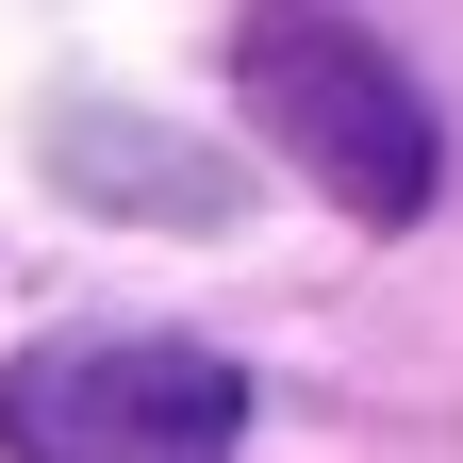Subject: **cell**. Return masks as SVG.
Returning <instances> with one entry per match:
<instances>
[{
    "instance_id": "cell-1",
    "label": "cell",
    "mask_w": 463,
    "mask_h": 463,
    "mask_svg": "<svg viewBox=\"0 0 463 463\" xmlns=\"http://www.w3.org/2000/svg\"><path fill=\"white\" fill-rule=\"evenodd\" d=\"M249 116L281 133V165H298L315 199H347L364 232H414L430 183H447L414 67H397L364 17H331V0H265L249 17Z\"/></svg>"
},
{
    "instance_id": "cell-2",
    "label": "cell",
    "mask_w": 463,
    "mask_h": 463,
    "mask_svg": "<svg viewBox=\"0 0 463 463\" xmlns=\"http://www.w3.org/2000/svg\"><path fill=\"white\" fill-rule=\"evenodd\" d=\"M0 447L17 463H232L249 447V364L183 331H83L0 364Z\"/></svg>"
},
{
    "instance_id": "cell-3",
    "label": "cell",
    "mask_w": 463,
    "mask_h": 463,
    "mask_svg": "<svg viewBox=\"0 0 463 463\" xmlns=\"http://www.w3.org/2000/svg\"><path fill=\"white\" fill-rule=\"evenodd\" d=\"M67 165L83 199H149V215H232V165L215 149H183V133H116V116H67Z\"/></svg>"
}]
</instances>
